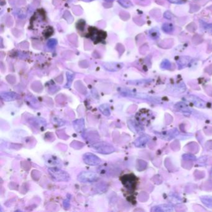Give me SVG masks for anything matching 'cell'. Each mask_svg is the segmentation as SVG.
Instances as JSON below:
<instances>
[{
    "instance_id": "6da1fadb",
    "label": "cell",
    "mask_w": 212,
    "mask_h": 212,
    "mask_svg": "<svg viewBox=\"0 0 212 212\" xmlns=\"http://www.w3.org/2000/svg\"><path fill=\"white\" fill-rule=\"evenodd\" d=\"M92 147L98 153L103 154H111L115 151L114 147L111 144L106 142L95 143L92 145Z\"/></svg>"
},
{
    "instance_id": "7a4b0ae2",
    "label": "cell",
    "mask_w": 212,
    "mask_h": 212,
    "mask_svg": "<svg viewBox=\"0 0 212 212\" xmlns=\"http://www.w3.org/2000/svg\"><path fill=\"white\" fill-rule=\"evenodd\" d=\"M49 174L57 181L64 182L70 179L69 174L57 168H51L49 169Z\"/></svg>"
},
{
    "instance_id": "3957f363",
    "label": "cell",
    "mask_w": 212,
    "mask_h": 212,
    "mask_svg": "<svg viewBox=\"0 0 212 212\" xmlns=\"http://www.w3.org/2000/svg\"><path fill=\"white\" fill-rule=\"evenodd\" d=\"M98 175L92 172L84 171L80 173L77 177V180L82 183H92L98 180Z\"/></svg>"
},
{
    "instance_id": "277c9868",
    "label": "cell",
    "mask_w": 212,
    "mask_h": 212,
    "mask_svg": "<svg viewBox=\"0 0 212 212\" xmlns=\"http://www.w3.org/2000/svg\"><path fill=\"white\" fill-rule=\"evenodd\" d=\"M123 186L128 190H133L136 185V178L132 174H127L121 178Z\"/></svg>"
},
{
    "instance_id": "5b68a950",
    "label": "cell",
    "mask_w": 212,
    "mask_h": 212,
    "mask_svg": "<svg viewBox=\"0 0 212 212\" xmlns=\"http://www.w3.org/2000/svg\"><path fill=\"white\" fill-rule=\"evenodd\" d=\"M83 161L89 165H98L101 162V159L96 155L92 153H86L83 155Z\"/></svg>"
},
{
    "instance_id": "8992f818",
    "label": "cell",
    "mask_w": 212,
    "mask_h": 212,
    "mask_svg": "<svg viewBox=\"0 0 212 212\" xmlns=\"http://www.w3.org/2000/svg\"><path fill=\"white\" fill-rule=\"evenodd\" d=\"M186 99L191 101L193 104H195L196 107H197L204 108L206 106V103L203 100L195 95H189L187 97H186Z\"/></svg>"
},
{
    "instance_id": "52a82bcc",
    "label": "cell",
    "mask_w": 212,
    "mask_h": 212,
    "mask_svg": "<svg viewBox=\"0 0 212 212\" xmlns=\"http://www.w3.org/2000/svg\"><path fill=\"white\" fill-rule=\"evenodd\" d=\"M175 108L176 110L182 112L183 114H185L186 115H189L191 113V111H190V108L184 103L179 102V103H177L175 105Z\"/></svg>"
},
{
    "instance_id": "ba28073f",
    "label": "cell",
    "mask_w": 212,
    "mask_h": 212,
    "mask_svg": "<svg viewBox=\"0 0 212 212\" xmlns=\"http://www.w3.org/2000/svg\"><path fill=\"white\" fill-rule=\"evenodd\" d=\"M1 96L3 100L6 101H13L15 100H17L19 98V96L13 92H5L2 93Z\"/></svg>"
},
{
    "instance_id": "9c48e42d",
    "label": "cell",
    "mask_w": 212,
    "mask_h": 212,
    "mask_svg": "<svg viewBox=\"0 0 212 212\" xmlns=\"http://www.w3.org/2000/svg\"><path fill=\"white\" fill-rule=\"evenodd\" d=\"M149 137L148 136H146V135L142 136L135 141L134 144L136 147H143L144 146H145V144L149 141Z\"/></svg>"
},
{
    "instance_id": "30bf717a",
    "label": "cell",
    "mask_w": 212,
    "mask_h": 212,
    "mask_svg": "<svg viewBox=\"0 0 212 212\" xmlns=\"http://www.w3.org/2000/svg\"><path fill=\"white\" fill-rule=\"evenodd\" d=\"M151 211H173L174 209L172 208V207H171L169 205H159V206H157L154 207Z\"/></svg>"
},
{
    "instance_id": "8fae6325",
    "label": "cell",
    "mask_w": 212,
    "mask_h": 212,
    "mask_svg": "<svg viewBox=\"0 0 212 212\" xmlns=\"http://www.w3.org/2000/svg\"><path fill=\"white\" fill-rule=\"evenodd\" d=\"M99 110L105 116H109L110 115V107L107 104H101L99 107Z\"/></svg>"
},
{
    "instance_id": "7c38bea8",
    "label": "cell",
    "mask_w": 212,
    "mask_h": 212,
    "mask_svg": "<svg viewBox=\"0 0 212 212\" xmlns=\"http://www.w3.org/2000/svg\"><path fill=\"white\" fill-rule=\"evenodd\" d=\"M162 29L163 30V31L166 33H170L172 31H173L174 30V26L172 24L169 23H165L163 24Z\"/></svg>"
},
{
    "instance_id": "4fadbf2b",
    "label": "cell",
    "mask_w": 212,
    "mask_h": 212,
    "mask_svg": "<svg viewBox=\"0 0 212 212\" xmlns=\"http://www.w3.org/2000/svg\"><path fill=\"white\" fill-rule=\"evenodd\" d=\"M203 203L209 208H212V197L211 196H204L201 199Z\"/></svg>"
},
{
    "instance_id": "5bb4252c",
    "label": "cell",
    "mask_w": 212,
    "mask_h": 212,
    "mask_svg": "<svg viewBox=\"0 0 212 212\" xmlns=\"http://www.w3.org/2000/svg\"><path fill=\"white\" fill-rule=\"evenodd\" d=\"M73 125H74L75 129H76V131L78 130V128L79 129V131H81L83 128V119H79V120L75 121V122H73Z\"/></svg>"
},
{
    "instance_id": "9a60e30c",
    "label": "cell",
    "mask_w": 212,
    "mask_h": 212,
    "mask_svg": "<svg viewBox=\"0 0 212 212\" xmlns=\"http://www.w3.org/2000/svg\"><path fill=\"white\" fill-rule=\"evenodd\" d=\"M118 3L125 8H129L132 6V3L129 0H118Z\"/></svg>"
},
{
    "instance_id": "2e32d148",
    "label": "cell",
    "mask_w": 212,
    "mask_h": 212,
    "mask_svg": "<svg viewBox=\"0 0 212 212\" xmlns=\"http://www.w3.org/2000/svg\"><path fill=\"white\" fill-rule=\"evenodd\" d=\"M171 67V62L168 60H165L161 64V67L164 69H169Z\"/></svg>"
},
{
    "instance_id": "e0dca14e",
    "label": "cell",
    "mask_w": 212,
    "mask_h": 212,
    "mask_svg": "<svg viewBox=\"0 0 212 212\" xmlns=\"http://www.w3.org/2000/svg\"><path fill=\"white\" fill-rule=\"evenodd\" d=\"M56 44H57V41L55 39H51L48 43V45L50 48H53L54 46H55Z\"/></svg>"
},
{
    "instance_id": "ac0fdd59",
    "label": "cell",
    "mask_w": 212,
    "mask_h": 212,
    "mask_svg": "<svg viewBox=\"0 0 212 212\" xmlns=\"http://www.w3.org/2000/svg\"><path fill=\"white\" fill-rule=\"evenodd\" d=\"M164 17L168 19H171L173 17V15L170 11H166L164 14Z\"/></svg>"
},
{
    "instance_id": "d6986e66",
    "label": "cell",
    "mask_w": 212,
    "mask_h": 212,
    "mask_svg": "<svg viewBox=\"0 0 212 212\" xmlns=\"http://www.w3.org/2000/svg\"><path fill=\"white\" fill-rule=\"evenodd\" d=\"M168 2L173 4H180L184 2V0H168Z\"/></svg>"
},
{
    "instance_id": "ffe728a7",
    "label": "cell",
    "mask_w": 212,
    "mask_h": 212,
    "mask_svg": "<svg viewBox=\"0 0 212 212\" xmlns=\"http://www.w3.org/2000/svg\"><path fill=\"white\" fill-rule=\"evenodd\" d=\"M83 1H85V2H92V1H94V0H83Z\"/></svg>"
}]
</instances>
